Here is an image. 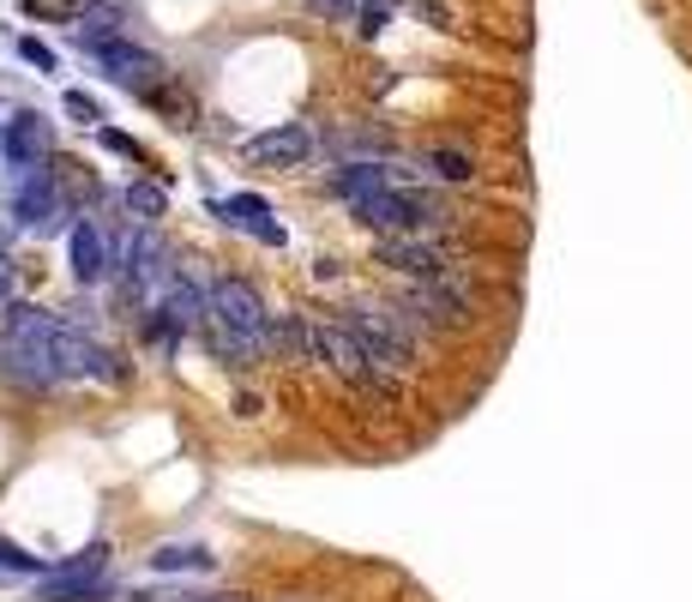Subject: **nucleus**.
Instances as JSON below:
<instances>
[{
	"label": "nucleus",
	"mask_w": 692,
	"mask_h": 602,
	"mask_svg": "<svg viewBox=\"0 0 692 602\" xmlns=\"http://www.w3.org/2000/svg\"><path fill=\"white\" fill-rule=\"evenodd\" d=\"M343 319L355 326V338L367 343V355H374L386 374H404V368H416V350H421V331H428V326H416L404 307L362 302V307H350Z\"/></svg>",
	"instance_id": "nucleus-1"
},
{
	"label": "nucleus",
	"mask_w": 692,
	"mask_h": 602,
	"mask_svg": "<svg viewBox=\"0 0 692 602\" xmlns=\"http://www.w3.org/2000/svg\"><path fill=\"white\" fill-rule=\"evenodd\" d=\"M211 319L229 331H241V338H253L260 350H284V319H272V307L265 296L248 284V277H211Z\"/></svg>",
	"instance_id": "nucleus-2"
},
{
	"label": "nucleus",
	"mask_w": 692,
	"mask_h": 602,
	"mask_svg": "<svg viewBox=\"0 0 692 602\" xmlns=\"http://www.w3.org/2000/svg\"><path fill=\"white\" fill-rule=\"evenodd\" d=\"M397 307H404L416 326L458 331V326H470V284H464V272H452V277H421V284H404Z\"/></svg>",
	"instance_id": "nucleus-3"
},
{
	"label": "nucleus",
	"mask_w": 692,
	"mask_h": 602,
	"mask_svg": "<svg viewBox=\"0 0 692 602\" xmlns=\"http://www.w3.org/2000/svg\"><path fill=\"white\" fill-rule=\"evenodd\" d=\"M12 217H19L24 229H36V236H48V229H73V199L55 187V169H12Z\"/></svg>",
	"instance_id": "nucleus-4"
},
{
	"label": "nucleus",
	"mask_w": 692,
	"mask_h": 602,
	"mask_svg": "<svg viewBox=\"0 0 692 602\" xmlns=\"http://www.w3.org/2000/svg\"><path fill=\"white\" fill-rule=\"evenodd\" d=\"M109 548L91 543L85 555H73V560H61L55 572H43V579L31 584V596L36 602H102L109 596Z\"/></svg>",
	"instance_id": "nucleus-5"
},
{
	"label": "nucleus",
	"mask_w": 692,
	"mask_h": 602,
	"mask_svg": "<svg viewBox=\"0 0 692 602\" xmlns=\"http://www.w3.org/2000/svg\"><path fill=\"white\" fill-rule=\"evenodd\" d=\"M91 61L102 73H109L114 85H127V91H139V97H151V91H163V61L151 55V48H139V43H127V36H114V43H102L91 48Z\"/></svg>",
	"instance_id": "nucleus-6"
},
{
	"label": "nucleus",
	"mask_w": 692,
	"mask_h": 602,
	"mask_svg": "<svg viewBox=\"0 0 692 602\" xmlns=\"http://www.w3.org/2000/svg\"><path fill=\"white\" fill-rule=\"evenodd\" d=\"M380 260L392 265V272H404L409 284H421V277H452L458 265L446 260V241L440 236H380Z\"/></svg>",
	"instance_id": "nucleus-7"
},
{
	"label": "nucleus",
	"mask_w": 692,
	"mask_h": 602,
	"mask_svg": "<svg viewBox=\"0 0 692 602\" xmlns=\"http://www.w3.org/2000/svg\"><path fill=\"white\" fill-rule=\"evenodd\" d=\"M55 362H61V380H114L121 374L114 355L85 326H73V319H61V331H55Z\"/></svg>",
	"instance_id": "nucleus-8"
},
{
	"label": "nucleus",
	"mask_w": 692,
	"mask_h": 602,
	"mask_svg": "<svg viewBox=\"0 0 692 602\" xmlns=\"http://www.w3.org/2000/svg\"><path fill=\"white\" fill-rule=\"evenodd\" d=\"M48 145H55V133H48V121L36 109H12L7 121H0V157H7L12 169H43Z\"/></svg>",
	"instance_id": "nucleus-9"
},
{
	"label": "nucleus",
	"mask_w": 692,
	"mask_h": 602,
	"mask_svg": "<svg viewBox=\"0 0 692 602\" xmlns=\"http://www.w3.org/2000/svg\"><path fill=\"white\" fill-rule=\"evenodd\" d=\"M0 374L24 392H48L61 380V362L48 343H19V338H0Z\"/></svg>",
	"instance_id": "nucleus-10"
},
{
	"label": "nucleus",
	"mask_w": 692,
	"mask_h": 602,
	"mask_svg": "<svg viewBox=\"0 0 692 602\" xmlns=\"http://www.w3.org/2000/svg\"><path fill=\"white\" fill-rule=\"evenodd\" d=\"M211 211L223 217L229 229H248V236L265 241V248H284V223L272 217V205H265L260 194H229V199H217Z\"/></svg>",
	"instance_id": "nucleus-11"
},
{
	"label": "nucleus",
	"mask_w": 692,
	"mask_h": 602,
	"mask_svg": "<svg viewBox=\"0 0 692 602\" xmlns=\"http://www.w3.org/2000/svg\"><path fill=\"white\" fill-rule=\"evenodd\" d=\"M67 248H73V277H79V284H102V277H109L114 260H109V241H102V229L91 217L67 229Z\"/></svg>",
	"instance_id": "nucleus-12"
},
{
	"label": "nucleus",
	"mask_w": 692,
	"mask_h": 602,
	"mask_svg": "<svg viewBox=\"0 0 692 602\" xmlns=\"http://www.w3.org/2000/svg\"><path fill=\"white\" fill-rule=\"evenodd\" d=\"M307 151H314V133L307 127H272V133L248 139V157L253 163H307Z\"/></svg>",
	"instance_id": "nucleus-13"
},
{
	"label": "nucleus",
	"mask_w": 692,
	"mask_h": 602,
	"mask_svg": "<svg viewBox=\"0 0 692 602\" xmlns=\"http://www.w3.org/2000/svg\"><path fill=\"white\" fill-rule=\"evenodd\" d=\"M392 182V169H380V163H343L338 175H331V194L338 199H350V205H362V199H374V194H386Z\"/></svg>",
	"instance_id": "nucleus-14"
},
{
	"label": "nucleus",
	"mask_w": 692,
	"mask_h": 602,
	"mask_svg": "<svg viewBox=\"0 0 692 602\" xmlns=\"http://www.w3.org/2000/svg\"><path fill=\"white\" fill-rule=\"evenodd\" d=\"M205 343H211V355H217V362H223V368H253V362H260V343H253V338H241V331H229V326H217V319H211V326H205Z\"/></svg>",
	"instance_id": "nucleus-15"
},
{
	"label": "nucleus",
	"mask_w": 692,
	"mask_h": 602,
	"mask_svg": "<svg viewBox=\"0 0 692 602\" xmlns=\"http://www.w3.org/2000/svg\"><path fill=\"white\" fill-rule=\"evenodd\" d=\"M331 151H338L343 163H374V157H386V151H392V139L380 133V127H350V133L331 139Z\"/></svg>",
	"instance_id": "nucleus-16"
},
{
	"label": "nucleus",
	"mask_w": 692,
	"mask_h": 602,
	"mask_svg": "<svg viewBox=\"0 0 692 602\" xmlns=\"http://www.w3.org/2000/svg\"><path fill=\"white\" fill-rule=\"evenodd\" d=\"M151 567H157V572H211L217 555H211V548H199V543H163L157 555H151Z\"/></svg>",
	"instance_id": "nucleus-17"
},
{
	"label": "nucleus",
	"mask_w": 692,
	"mask_h": 602,
	"mask_svg": "<svg viewBox=\"0 0 692 602\" xmlns=\"http://www.w3.org/2000/svg\"><path fill=\"white\" fill-rule=\"evenodd\" d=\"M127 211H133L139 217V223H157V217H163V187L157 182H127Z\"/></svg>",
	"instance_id": "nucleus-18"
},
{
	"label": "nucleus",
	"mask_w": 692,
	"mask_h": 602,
	"mask_svg": "<svg viewBox=\"0 0 692 602\" xmlns=\"http://www.w3.org/2000/svg\"><path fill=\"white\" fill-rule=\"evenodd\" d=\"M0 572H7V579H31V584H36L48 567H43L36 555H24L19 543H7V536H0Z\"/></svg>",
	"instance_id": "nucleus-19"
},
{
	"label": "nucleus",
	"mask_w": 692,
	"mask_h": 602,
	"mask_svg": "<svg viewBox=\"0 0 692 602\" xmlns=\"http://www.w3.org/2000/svg\"><path fill=\"white\" fill-rule=\"evenodd\" d=\"M428 163L446 175V182H470L476 175V157L470 151H458V145H440V151H428Z\"/></svg>",
	"instance_id": "nucleus-20"
},
{
	"label": "nucleus",
	"mask_w": 692,
	"mask_h": 602,
	"mask_svg": "<svg viewBox=\"0 0 692 602\" xmlns=\"http://www.w3.org/2000/svg\"><path fill=\"white\" fill-rule=\"evenodd\" d=\"M61 109H67L73 121H102V102L91 91H67V97H61Z\"/></svg>",
	"instance_id": "nucleus-21"
},
{
	"label": "nucleus",
	"mask_w": 692,
	"mask_h": 602,
	"mask_svg": "<svg viewBox=\"0 0 692 602\" xmlns=\"http://www.w3.org/2000/svg\"><path fill=\"white\" fill-rule=\"evenodd\" d=\"M31 19H79V0H24Z\"/></svg>",
	"instance_id": "nucleus-22"
},
{
	"label": "nucleus",
	"mask_w": 692,
	"mask_h": 602,
	"mask_svg": "<svg viewBox=\"0 0 692 602\" xmlns=\"http://www.w3.org/2000/svg\"><path fill=\"white\" fill-rule=\"evenodd\" d=\"M19 55L31 61L36 73H55V48H48V43H36V36H19Z\"/></svg>",
	"instance_id": "nucleus-23"
},
{
	"label": "nucleus",
	"mask_w": 692,
	"mask_h": 602,
	"mask_svg": "<svg viewBox=\"0 0 692 602\" xmlns=\"http://www.w3.org/2000/svg\"><path fill=\"white\" fill-rule=\"evenodd\" d=\"M319 12H326V19H362V7L367 0H314Z\"/></svg>",
	"instance_id": "nucleus-24"
},
{
	"label": "nucleus",
	"mask_w": 692,
	"mask_h": 602,
	"mask_svg": "<svg viewBox=\"0 0 692 602\" xmlns=\"http://www.w3.org/2000/svg\"><path fill=\"white\" fill-rule=\"evenodd\" d=\"M355 31H362V36H380V31H386V7H362V19H355Z\"/></svg>",
	"instance_id": "nucleus-25"
},
{
	"label": "nucleus",
	"mask_w": 692,
	"mask_h": 602,
	"mask_svg": "<svg viewBox=\"0 0 692 602\" xmlns=\"http://www.w3.org/2000/svg\"><path fill=\"white\" fill-rule=\"evenodd\" d=\"M102 145H109L114 157H139V145H133L127 133H114V127H102Z\"/></svg>",
	"instance_id": "nucleus-26"
},
{
	"label": "nucleus",
	"mask_w": 692,
	"mask_h": 602,
	"mask_svg": "<svg viewBox=\"0 0 692 602\" xmlns=\"http://www.w3.org/2000/svg\"><path fill=\"white\" fill-rule=\"evenodd\" d=\"M416 12H421V19H433V24H452V12H446V0H416Z\"/></svg>",
	"instance_id": "nucleus-27"
},
{
	"label": "nucleus",
	"mask_w": 692,
	"mask_h": 602,
	"mask_svg": "<svg viewBox=\"0 0 692 602\" xmlns=\"http://www.w3.org/2000/svg\"><path fill=\"white\" fill-rule=\"evenodd\" d=\"M12 296V265H7V253H0V302Z\"/></svg>",
	"instance_id": "nucleus-28"
},
{
	"label": "nucleus",
	"mask_w": 692,
	"mask_h": 602,
	"mask_svg": "<svg viewBox=\"0 0 692 602\" xmlns=\"http://www.w3.org/2000/svg\"><path fill=\"white\" fill-rule=\"evenodd\" d=\"M199 602H248V596H199Z\"/></svg>",
	"instance_id": "nucleus-29"
},
{
	"label": "nucleus",
	"mask_w": 692,
	"mask_h": 602,
	"mask_svg": "<svg viewBox=\"0 0 692 602\" xmlns=\"http://www.w3.org/2000/svg\"><path fill=\"white\" fill-rule=\"evenodd\" d=\"M367 7H392V0H367Z\"/></svg>",
	"instance_id": "nucleus-30"
}]
</instances>
